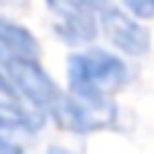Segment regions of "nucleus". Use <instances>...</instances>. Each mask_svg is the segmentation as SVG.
<instances>
[{"label":"nucleus","mask_w":154,"mask_h":154,"mask_svg":"<svg viewBox=\"0 0 154 154\" xmlns=\"http://www.w3.org/2000/svg\"><path fill=\"white\" fill-rule=\"evenodd\" d=\"M133 79L130 62L106 46H87L68 57V92L87 100L114 97Z\"/></svg>","instance_id":"1"},{"label":"nucleus","mask_w":154,"mask_h":154,"mask_svg":"<svg viewBox=\"0 0 154 154\" xmlns=\"http://www.w3.org/2000/svg\"><path fill=\"white\" fill-rule=\"evenodd\" d=\"M49 116L65 133L89 135V133H100V130L116 127V122H119V106H116L114 97L87 100V97H76L70 92H62L60 100L54 103V108L49 111Z\"/></svg>","instance_id":"2"},{"label":"nucleus","mask_w":154,"mask_h":154,"mask_svg":"<svg viewBox=\"0 0 154 154\" xmlns=\"http://www.w3.org/2000/svg\"><path fill=\"white\" fill-rule=\"evenodd\" d=\"M97 22H100V35L106 38L108 49H114L125 60H141L152 51L149 24L127 14L116 0H106L100 5Z\"/></svg>","instance_id":"3"},{"label":"nucleus","mask_w":154,"mask_h":154,"mask_svg":"<svg viewBox=\"0 0 154 154\" xmlns=\"http://www.w3.org/2000/svg\"><path fill=\"white\" fill-rule=\"evenodd\" d=\"M3 68H5V73H8V79H11V84L16 87V92L22 95V100H24L30 108H35V111H41V114L49 116V111H51L54 103L60 100L62 89H60V87L54 84V79L38 65V60H16V57H8V54H5Z\"/></svg>","instance_id":"4"},{"label":"nucleus","mask_w":154,"mask_h":154,"mask_svg":"<svg viewBox=\"0 0 154 154\" xmlns=\"http://www.w3.org/2000/svg\"><path fill=\"white\" fill-rule=\"evenodd\" d=\"M3 62H5V51L0 49V111L8 114V116H14V119H19V122L27 127V133H32V130L41 127L43 114L35 111V108H30V106L22 100V95H19L16 87L11 84V79H8Z\"/></svg>","instance_id":"5"},{"label":"nucleus","mask_w":154,"mask_h":154,"mask_svg":"<svg viewBox=\"0 0 154 154\" xmlns=\"http://www.w3.org/2000/svg\"><path fill=\"white\" fill-rule=\"evenodd\" d=\"M0 49L16 60H38L41 57L38 38L22 22H16L11 16H0Z\"/></svg>","instance_id":"6"},{"label":"nucleus","mask_w":154,"mask_h":154,"mask_svg":"<svg viewBox=\"0 0 154 154\" xmlns=\"http://www.w3.org/2000/svg\"><path fill=\"white\" fill-rule=\"evenodd\" d=\"M127 14H133L141 22H154V0H116Z\"/></svg>","instance_id":"7"},{"label":"nucleus","mask_w":154,"mask_h":154,"mask_svg":"<svg viewBox=\"0 0 154 154\" xmlns=\"http://www.w3.org/2000/svg\"><path fill=\"white\" fill-rule=\"evenodd\" d=\"M0 154H22V146L14 143L8 135H0Z\"/></svg>","instance_id":"8"},{"label":"nucleus","mask_w":154,"mask_h":154,"mask_svg":"<svg viewBox=\"0 0 154 154\" xmlns=\"http://www.w3.org/2000/svg\"><path fill=\"white\" fill-rule=\"evenodd\" d=\"M30 3L27 0H0V8H5V11H24Z\"/></svg>","instance_id":"9"},{"label":"nucleus","mask_w":154,"mask_h":154,"mask_svg":"<svg viewBox=\"0 0 154 154\" xmlns=\"http://www.w3.org/2000/svg\"><path fill=\"white\" fill-rule=\"evenodd\" d=\"M46 154H76V152H70V149H65V146H49Z\"/></svg>","instance_id":"10"}]
</instances>
